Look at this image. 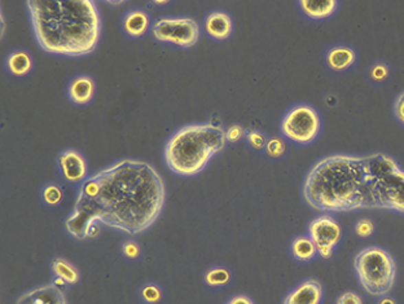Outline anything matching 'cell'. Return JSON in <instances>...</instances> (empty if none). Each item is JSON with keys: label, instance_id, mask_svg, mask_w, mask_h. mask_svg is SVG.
Here are the masks:
<instances>
[{"label": "cell", "instance_id": "obj_1", "mask_svg": "<svg viewBox=\"0 0 404 304\" xmlns=\"http://www.w3.org/2000/svg\"><path fill=\"white\" fill-rule=\"evenodd\" d=\"M165 201L166 187L157 169L140 159H120L82 183L65 228L78 239L86 238L92 223L140 235L157 222Z\"/></svg>", "mask_w": 404, "mask_h": 304}, {"label": "cell", "instance_id": "obj_2", "mask_svg": "<svg viewBox=\"0 0 404 304\" xmlns=\"http://www.w3.org/2000/svg\"><path fill=\"white\" fill-rule=\"evenodd\" d=\"M26 8L41 49L64 57H85L100 42L102 19L92 0H27Z\"/></svg>", "mask_w": 404, "mask_h": 304}, {"label": "cell", "instance_id": "obj_3", "mask_svg": "<svg viewBox=\"0 0 404 304\" xmlns=\"http://www.w3.org/2000/svg\"><path fill=\"white\" fill-rule=\"evenodd\" d=\"M303 197L316 211L348 213L372 209L364 158L333 154L317 161L303 183Z\"/></svg>", "mask_w": 404, "mask_h": 304}, {"label": "cell", "instance_id": "obj_4", "mask_svg": "<svg viewBox=\"0 0 404 304\" xmlns=\"http://www.w3.org/2000/svg\"><path fill=\"white\" fill-rule=\"evenodd\" d=\"M225 131L212 124H192L180 127L168 137L164 158L168 169L179 176H196L212 158L225 149Z\"/></svg>", "mask_w": 404, "mask_h": 304}, {"label": "cell", "instance_id": "obj_5", "mask_svg": "<svg viewBox=\"0 0 404 304\" xmlns=\"http://www.w3.org/2000/svg\"><path fill=\"white\" fill-rule=\"evenodd\" d=\"M360 286L373 296H383L392 292L396 279V266L392 254L385 248H363L354 258Z\"/></svg>", "mask_w": 404, "mask_h": 304}, {"label": "cell", "instance_id": "obj_6", "mask_svg": "<svg viewBox=\"0 0 404 304\" xmlns=\"http://www.w3.org/2000/svg\"><path fill=\"white\" fill-rule=\"evenodd\" d=\"M323 121L314 106L298 104L292 106L280 122V132L298 145L314 143L322 132Z\"/></svg>", "mask_w": 404, "mask_h": 304}, {"label": "cell", "instance_id": "obj_7", "mask_svg": "<svg viewBox=\"0 0 404 304\" xmlns=\"http://www.w3.org/2000/svg\"><path fill=\"white\" fill-rule=\"evenodd\" d=\"M152 36L162 45L192 48L200 39V25L192 17H159L152 23Z\"/></svg>", "mask_w": 404, "mask_h": 304}, {"label": "cell", "instance_id": "obj_8", "mask_svg": "<svg viewBox=\"0 0 404 304\" xmlns=\"http://www.w3.org/2000/svg\"><path fill=\"white\" fill-rule=\"evenodd\" d=\"M372 209L390 210L404 214V169L401 167L392 175L370 183Z\"/></svg>", "mask_w": 404, "mask_h": 304}, {"label": "cell", "instance_id": "obj_9", "mask_svg": "<svg viewBox=\"0 0 404 304\" xmlns=\"http://www.w3.org/2000/svg\"><path fill=\"white\" fill-rule=\"evenodd\" d=\"M308 236L314 241L317 254L323 259H330L342 239V228L330 215H322L310 223Z\"/></svg>", "mask_w": 404, "mask_h": 304}, {"label": "cell", "instance_id": "obj_10", "mask_svg": "<svg viewBox=\"0 0 404 304\" xmlns=\"http://www.w3.org/2000/svg\"><path fill=\"white\" fill-rule=\"evenodd\" d=\"M57 165L61 176L73 184H79L86 180L89 166L86 158L77 149H65L57 157Z\"/></svg>", "mask_w": 404, "mask_h": 304}, {"label": "cell", "instance_id": "obj_11", "mask_svg": "<svg viewBox=\"0 0 404 304\" xmlns=\"http://www.w3.org/2000/svg\"><path fill=\"white\" fill-rule=\"evenodd\" d=\"M96 93V83L87 74L73 77L67 84V97L71 104L83 106L90 104Z\"/></svg>", "mask_w": 404, "mask_h": 304}, {"label": "cell", "instance_id": "obj_12", "mask_svg": "<svg viewBox=\"0 0 404 304\" xmlns=\"http://www.w3.org/2000/svg\"><path fill=\"white\" fill-rule=\"evenodd\" d=\"M323 286L316 280H306L287 294L282 304H322Z\"/></svg>", "mask_w": 404, "mask_h": 304}, {"label": "cell", "instance_id": "obj_13", "mask_svg": "<svg viewBox=\"0 0 404 304\" xmlns=\"http://www.w3.org/2000/svg\"><path fill=\"white\" fill-rule=\"evenodd\" d=\"M121 29L128 38L139 39L144 36L149 29H152L150 16L143 8H133L122 16Z\"/></svg>", "mask_w": 404, "mask_h": 304}, {"label": "cell", "instance_id": "obj_14", "mask_svg": "<svg viewBox=\"0 0 404 304\" xmlns=\"http://www.w3.org/2000/svg\"><path fill=\"white\" fill-rule=\"evenodd\" d=\"M364 158V169L366 175L370 183L380 180L389 175H392L396 169H401V166L396 163V161L386 154L377 153Z\"/></svg>", "mask_w": 404, "mask_h": 304}, {"label": "cell", "instance_id": "obj_15", "mask_svg": "<svg viewBox=\"0 0 404 304\" xmlns=\"http://www.w3.org/2000/svg\"><path fill=\"white\" fill-rule=\"evenodd\" d=\"M206 34L216 42H223L231 38L234 32V23L231 16L225 11L210 12L205 17Z\"/></svg>", "mask_w": 404, "mask_h": 304}, {"label": "cell", "instance_id": "obj_16", "mask_svg": "<svg viewBox=\"0 0 404 304\" xmlns=\"http://www.w3.org/2000/svg\"><path fill=\"white\" fill-rule=\"evenodd\" d=\"M16 304H67V302L64 292L54 283H49L23 294Z\"/></svg>", "mask_w": 404, "mask_h": 304}, {"label": "cell", "instance_id": "obj_17", "mask_svg": "<svg viewBox=\"0 0 404 304\" xmlns=\"http://www.w3.org/2000/svg\"><path fill=\"white\" fill-rule=\"evenodd\" d=\"M326 65L333 71H345L354 67L357 61V54L354 48L348 45L332 47L326 56Z\"/></svg>", "mask_w": 404, "mask_h": 304}, {"label": "cell", "instance_id": "obj_18", "mask_svg": "<svg viewBox=\"0 0 404 304\" xmlns=\"http://www.w3.org/2000/svg\"><path fill=\"white\" fill-rule=\"evenodd\" d=\"M300 8L303 14L311 20H326L336 13L338 8L337 0H324V1H315V0H301Z\"/></svg>", "mask_w": 404, "mask_h": 304}, {"label": "cell", "instance_id": "obj_19", "mask_svg": "<svg viewBox=\"0 0 404 304\" xmlns=\"http://www.w3.org/2000/svg\"><path fill=\"white\" fill-rule=\"evenodd\" d=\"M5 67L13 77L23 78L29 75L33 70V57L25 49H14L7 56Z\"/></svg>", "mask_w": 404, "mask_h": 304}, {"label": "cell", "instance_id": "obj_20", "mask_svg": "<svg viewBox=\"0 0 404 304\" xmlns=\"http://www.w3.org/2000/svg\"><path fill=\"white\" fill-rule=\"evenodd\" d=\"M291 254L293 258L301 263H308L317 255V248L310 236H300L294 238L291 244Z\"/></svg>", "mask_w": 404, "mask_h": 304}, {"label": "cell", "instance_id": "obj_21", "mask_svg": "<svg viewBox=\"0 0 404 304\" xmlns=\"http://www.w3.org/2000/svg\"><path fill=\"white\" fill-rule=\"evenodd\" d=\"M51 268L55 273V277L63 279L67 285H77L80 280L79 270L71 263H69L67 260L63 258H55L52 260Z\"/></svg>", "mask_w": 404, "mask_h": 304}, {"label": "cell", "instance_id": "obj_22", "mask_svg": "<svg viewBox=\"0 0 404 304\" xmlns=\"http://www.w3.org/2000/svg\"><path fill=\"white\" fill-rule=\"evenodd\" d=\"M203 280L210 288H222L231 282V272L225 267H213L206 270Z\"/></svg>", "mask_w": 404, "mask_h": 304}, {"label": "cell", "instance_id": "obj_23", "mask_svg": "<svg viewBox=\"0 0 404 304\" xmlns=\"http://www.w3.org/2000/svg\"><path fill=\"white\" fill-rule=\"evenodd\" d=\"M140 298L146 304H158L162 299V289L155 282H146L140 289Z\"/></svg>", "mask_w": 404, "mask_h": 304}, {"label": "cell", "instance_id": "obj_24", "mask_svg": "<svg viewBox=\"0 0 404 304\" xmlns=\"http://www.w3.org/2000/svg\"><path fill=\"white\" fill-rule=\"evenodd\" d=\"M265 150H266V153H267L269 157L273 158V159H279V158L282 157L285 154L287 145H285L284 140L280 139V137H272V139H269V141H267Z\"/></svg>", "mask_w": 404, "mask_h": 304}, {"label": "cell", "instance_id": "obj_25", "mask_svg": "<svg viewBox=\"0 0 404 304\" xmlns=\"http://www.w3.org/2000/svg\"><path fill=\"white\" fill-rule=\"evenodd\" d=\"M42 197L47 204L56 206L63 200V191L56 184H49L42 191Z\"/></svg>", "mask_w": 404, "mask_h": 304}, {"label": "cell", "instance_id": "obj_26", "mask_svg": "<svg viewBox=\"0 0 404 304\" xmlns=\"http://www.w3.org/2000/svg\"><path fill=\"white\" fill-rule=\"evenodd\" d=\"M368 75H370V80H373L376 83H382L389 78L390 69L383 62H377L370 67Z\"/></svg>", "mask_w": 404, "mask_h": 304}, {"label": "cell", "instance_id": "obj_27", "mask_svg": "<svg viewBox=\"0 0 404 304\" xmlns=\"http://www.w3.org/2000/svg\"><path fill=\"white\" fill-rule=\"evenodd\" d=\"M374 223L370 219H359L354 224V232L360 238H368L374 233Z\"/></svg>", "mask_w": 404, "mask_h": 304}, {"label": "cell", "instance_id": "obj_28", "mask_svg": "<svg viewBox=\"0 0 404 304\" xmlns=\"http://www.w3.org/2000/svg\"><path fill=\"white\" fill-rule=\"evenodd\" d=\"M247 144L254 150H262L266 148L267 139L259 130H251L247 134Z\"/></svg>", "mask_w": 404, "mask_h": 304}, {"label": "cell", "instance_id": "obj_29", "mask_svg": "<svg viewBox=\"0 0 404 304\" xmlns=\"http://www.w3.org/2000/svg\"><path fill=\"white\" fill-rule=\"evenodd\" d=\"M121 253H122L124 259L136 260L142 254V248L139 246V244L135 241H126L122 244Z\"/></svg>", "mask_w": 404, "mask_h": 304}, {"label": "cell", "instance_id": "obj_30", "mask_svg": "<svg viewBox=\"0 0 404 304\" xmlns=\"http://www.w3.org/2000/svg\"><path fill=\"white\" fill-rule=\"evenodd\" d=\"M245 135L243 126L240 124H232L231 127H228V130L225 131V140L227 143L235 144L237 141H240Z\"/></svg>", "mask_w": 404, "mask_h": 304}, {"label": "cell", "instance_id": "obj_31", "mask_svg": "<svg viewBox=\"0 0 404 304\" xmlns=\"http://www.w3.org/2000/svg\"><path fill=\"white\" fill-rule=\"evenodd\" d=\"M335 304H364L363 298L360 296L359 294L354 293V292H346V293L341 294L336 299Z\"/></svg>", "mask_w": 404, "mask_h": 304}, {"label": "cell", "instance_id": "obj_32", "mask_svg": "<svg viewBox=\"0 0 404 304\" xmlns=\"http://www.w3.org/2000/svg\"><path fill=\"white\" fill-rule=\"evenodd\" d=\"M394 113L396 115V118L404 124V93L399 95V97L396 99L394 105Z\"/></svg>", "mask_w": 404, "mask_h": 304}, {"label": "cell", "instance_id": "obj_33", "mask_svg": "<svg viewBox=\"0 0 404 304\" xmlns=\"http://www.w3.org/2000/svg\"><path fill=\"white\" fill-rule=\"evenodd\" d=\"M225 304H254V302L244 294H238L234 298H231Z\"/></svg>", "mask_w": 404, "mask_h": 304}, {"label": "cell", "instance_id": "obj_34", "mask_svg": "<svg viewBox=\"0 0 404 304\" xmlns=\"http://www.w3.org/2000/svg\"><path fill=\"white\" fill-rule=\"evenodd\" d=\"M376 304H398L396 303V301H395V298L393 296H390V295H383V296H380V299L376 302Z\"/></svg>", "mask_w": 404, "mask_h": 304}, {"label": "cell", "instance_id": "obj_35", "mask_svg": "<svg viewBox=\"0 0 404 304\" xmlns=\"http://www.w3.org/2000/svg\"><path fill=\"white\" fill-rule=\"evenodd\" d=\"M155 4H157V5H164V4H168V1H155Z\"/></svg>", "mask_w": 404, "mask_h": 304}]
</instances>
